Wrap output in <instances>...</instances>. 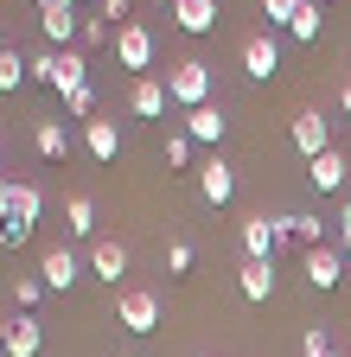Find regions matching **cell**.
Here are the masks:
<instances>
[{
	"label": "cell",
	"mask_w": 351,
	"mask_h": 357,
	"mask_svg": "<svg viewBox=\"0 0 351 357\" xmlns=\"http://www.w3.org/2000/svg\"><path fill=\"white\" fill-rule=\"evenodd\" d=\"M32 77L45 83V89H58V96H77V89L90 83L77 52H38V58H32Z\"/></svg>",
	"instance_id": "obj_1"
},
{
	"label": "cell",
	"mask_w": 351,
	"mask_h": 357,
	"mask_svg": "<svg viewBox=\"0 0 351 357\" xmlns=\"http://www.w3.org/2000/svg\"><path fill=\"white\" fill-rule=\"evenodd\" d=\"M166 96L186 102V109H204V102H211V64H198V58L172 64V70H166Z\"/></svg>",
	"instance_id": "obj_2"
},
{
	"label": "cell",
	"mask_w": 351,
	"mask_h": 357,
	"mask_svg": "<svg viewBox=\"0 0 351 357\" xmlns=\"http://www.w3.org/2000/svg\"><path fill=\"white\" fill-rule=\"evenodd\" d=\"M300 275H306V287L332 294V287L345 281V249H338V243H320V249H306V255H300Z\"/></svg>",
	"instance_id": "obj_3"
},
{
	"label": "cell",
	"mask_w": 351,
	"mask_h": 357,
	"mask_svg": "<svg viewBox=\"0 0 351 357\" xmlns=\"http://www.w3.org/2000/svg\"><path fill=\"white\" fill-rule=\"evenodd\" d=\"M115 58H121V70H147V64H154V32H147L141 20L115 26Z\"/></svg>",
	"instance_id": "obj_4"
},
{
	"label": "cell",
	"mask_w": 351,
	"mask_h": 357,
	"mask_svg": "<svg viewBox=\"0 0 351 357\" xmlns=\"http://www.w3.org/2000/svg\"><path fill=\"white\" fill-rule=\"evenodd\" d=\"M115 319H121L128 332H154V326H160V294H147V287H128V294L115 300Z\"/></svg>",
	"instance_id": "obj_5"
},
{
	"label": "cell",
	"mask_w": 351,
	"mask_h": 357,
	"mask_svg": "<svg viewBox=\"0 0 351 357\" xmlns=\"http://www.w3.org/2000/svg\"><path fill=\"white\" fill-rule=\"evenodd\" d=\"M275 249H281V223L275 217H243V261H275Z\"/></svg>",
	"instance_id": "obj_6"
},
{
	"label": "cell",
	"mask_w": 351,
	"mask_h": 357,
	"mask_svg": "<svg viewBox=\"0 0 351 357\" xmlns=\"http://www.w3.org/2000/svg\"><path fill=\"white\" fill-rule=\"evenodd\" d=\"M294 147H300L306 160L332 153V121H326L320 109H300V115H294Z\"/></svg>",
	"instance_id": "obj_7"
},
{
	"label": "cell",
	"mask_w": 351,
	"mask_h": 357,
	"mask_svg": "<svg viewBox=\"0 0 351 357\" xmlns=\"http://www.w3.org/2000/svg\"><path fill=\"white\" fill-rule=\"evenodd\" d=\"M38 26H45L52 52H64V38H77V32H83V20H77V0H45V7H38Z\"/></svg>",
	"instance_id": "obj_8"
},
{
	"label": "cell",
	"mask_w": 351,
	"mask_h": 357,
	"mask_svg": "<svg viewBox=\"0 0 351 357\" xmlns=\"http://www.w3.org/2000/svg\"><path fill=\"white\" fill-rule=\"evenodd\" d=\"M0 351H7V357H38V351H45V326H38L32 312H20L13 326H0Z\"/></svg>",
	"instance_id": "obj_9"
},
{
	"label": "cell",
	"mask_w": 351,
	"mask_h": 357,
	"mask_svg": "<svg viewBox=\"0 0 351 357\" xmlns=\"http://www.w3.org/2000/svg\"><path fill=\"white\" fill-rule=\"evenodd\" d=\"M38 211H45V192L38 185H7V198H0V223H20V230H32Z\"/></svg>",
	"instance_id": "obj_10"
},
{
	"label": "cell",
	"mask_w": 351,
	"mask_h": 357,
	"mask_svg": "<svg viewBox=\"0 0 351 357\" xmlns=\"http://www.w3.org/2000/svg\"><path fill=\"white\" fill-rule=\"evenodd\" d=\"M281 70V45L269 38V32H255V38H243V77H255V83H269Z\"/></svg>",
	"instance_id": "obj_11"
},
{
	"label": "cell",
	"mask_w": 351,
	"mask_h": 357,
	"mask_svg": "<svg viewBox=\"0 0 351 357\" xmlns=\"http://www.w3.org/2000/svg\"><path fill=\"white\" fill-rule=\"evenodd\" d=\"M166 102H172V96H166V83H154V77H135V83H128V109H135L141 121H160Z\"/></svg>",
	"instance_id": "obj_12"
},
{
	"label": "cell",
	"mask_w": 351,
	"mask_h": 357,
	"mask_svg": "<svg viewBox=\"0 0 351 357\" xmlns=\"http://www.w3.org/2000/svg\"><path fill=\"white\" fill-rule=\"evenodd\" d=\"M77 275H83V261H77L70 249H45V261H38V281H45L52 294H64V287H77Z\"/></svg>",
	"instance_id": "obj_13"
},
{
	"label": "cell",
	"mask_w": 351,
	"mask_h": 357,
	"mask_svg": "<svg viewBox=\"0 0 351 357\" xmlns=\"http://www.w3.org/2000/svg\"><path fill=\"white\" fill-rule=\"evenodd\" d=\"M306 178H313V192H345V178H351V160L332 147L320 160H306Z\"/></svg>",
	"instance_id": "obj_14"
},
{
	"label": "cell",
	"mask_w": 351,
	"mask_h": 357,
	"mask_svg": "<svg viewBox=\"0 0 351 357\" xmlns=\"http://www.w3.org/2000/svg\"><path fill=\"white\" fill-rule=\"evenodd\" d=\"M198 192H204V204H230V192H237L230 160H204L198 166Z\"/></svg>",
	"instance_id": "obj_15"
},
{
	"label": "cell",
	"mask_w": 351,
	"mask_h": 357,
	"mask_svg": "<svg viewBox=\"0 0 351 357\" xmlns=\"http://www.w3.org/2000/svg\"><path fill=\"white\" fill-rule=\"evenodd\" d=\"M172 20H179V32H217V0H172Z\"/></svg>",
	"instance_id": "obj_16"
},
{
	"label": "cell",
	"mask_w": 351,
	"mask_h": 357,
	"mask_svg": "<svg viewBox=\"0 0 351 357\" xmlns=\"http://www.w3.org/2000/svg\"><path fill=\"white\" fill-rule=\"evenodd\" d=\"M90 268H96V281H109V287H115V281L128 275V249L103 236V243H90Z\"/></svg>",
	"instance_id": "obj_17"
},
{
	"label": "cell",
	"mask_w": 351,
	"mask_h": 357,
	"mask_svg": "<svg viewBox=\"0 0 351 357\" xmlns=\"http://www.w3.org/2000/svg\"><path fill=\"white\" fill-rule=\"evenodd\" d=\"M237 287H243V300H275V261H243Z\"/></svg>",
	"instance_id": "obj_18"
},
{
	"label": "cell",
	"mask_w": 351,
	"mask_h": 357,
	"mask_svg": "<svg viewBox=\"0 0 351 357\" xmlns=\"http://www.w3.org/2000/svg\"><path fill=\"white\" fill-rule=\"evenodd\" d=\"M224 109H217V102H204V109H186V134H192V141H224Z\"/></svg>",
	"instance_id": "obj_19"
},
{
	"label": "cell",
	"mask_w": 351,
	"mask_h": 357,
	"mask_svg": "<svg viewBox=\"0 0 351 357\" xmlns=\"http://www.w3.org/2000/svg\"><path fill=\"white\" fill-rule=\"evenodd\" d=\"M83 147H90V160H115L121 153V134H115V121H83Z\"/></svg>",
	"instance_id": "obj_20"
},
{
	"label": "cell",
	"mask_w": 351,
	"mask_h": 357,
	"mask_svg": "<svg viewBox=\"0 0 351 357\" xmlns=\"http://www.w3.org/2000/svg\"><path fill=\"white\" fill-rule=\"evenodd\" d=\"M32 147H38V160H64V153H70L64 121H38V128H32Z\"/></svg>",
	"instance_id": "obj_21"
},
{
	"label": "cell",
	"mask_w": 351,
	"mask_h": 357,
	"mask_svg": "<svg viewBox=\"0 0 351 357\" xmlns=\"http://www.w3.org/2000/svg\"><path fill=\"white\" fill-rule=\"evenodd\" d=\"M64 230H70V236H90V230H96V204L83 198V192L64 198Z\"/></svg>",
	"instance_id": "obj_22"
},
{
	"label": "cell",
	"mask_w": 351,
	"mask_h": 357,
	"mask_svg": "<svg viewBox=\"0 0 351 357\" xmlns=\"http://www.w3.org/2000/svg\"><path fill=\"white\" fill-rule=\"evenodd\" d=\"M287 230H294L300 249H320V243H326V223H320L313 211H294V217H287Z\"/></svg>",
	"instance_id": "obj_23"
},
{
	"label": "cell",
	"mask_w": 351,
	"mask_h": 357,
	"mask_svg": "<svg viewBox=\"0 0 351 357\" xmlns=\"http://www.w3.org/2000/svg\"><path fill=\"white\" fill-rule=\"evenodd\" d=\"M287 32H294L300 45H313V38H320V0H300V13L287 20Z\"/></svg>",
	"instance_id": "obj_24"
},
{
	"label": "cell",
	"mask_w": 351,
	"mask_h": 357,
	"mask_svg": "<svg viewBox=\"0 0 351 357\" xmlns=\"http://www.w3.org/2000/svg\"><path fill=\"white\" fill-rule=\"evenodd\" d=\"M26 77H32V64H26L20 52H0V89H20Z\"/></svg>",
	"instance_id": "obj_25"
},
{
	"label": "cell",
	"mask_w": 351,
	"mask_h": 357,
	"mask_svg": "<svg viewBox=\"0 0 351 357\" xmlns=\"http://www.w3.org/2000/svg\"><path fill=\"white\" fill-rule=\"evenodd\" d=\"M38 294H45V281H38V275H20V281H13V306H20V312H32Z\"/></svg>",
	"instance_id": "obj_26"
},
{
	"label": "cell",
	"mask_w": 351,
	"mask_h": 357,
	"mask_svg": "<svg viewBox=\"0 0 351 357\" xmlns=\"http://www.w3.org/2000/svg\"><path fill=\"white\" fill-rule=\"evenodd\" d=\"M64 109H70V115H83V121H96V89H90V83H83V89H77V96H64Z\"/></svg>",
	"instance_id": "obj_27"
},
{
	"label": "cell",
	"mask_w": 351,
	"mask_h": 357,
	"mask_svg": "<svg viewBox=\"0 0 351 357\" xmlns=\"http://www.w3.org/2000/svg\"><path fill=\"white\" fill-rule=\"evenodd\" d=\"M192 160V134L179 128V134H166V166H186Z\"/></svg>",
	"instance_id": "obj_28"
},
{
	"label": "cell",
	"mask_w": 351,
	"mask_h": 357,
	"mask_svg": "<svg viewBox=\"0 0 351 357\" xmlns=\"http://www.w3.org/2000/svg\"><path fill=\"white\" fill-rule=\"evenodd\" d=\"M300 351H306V357H332V338H326V326H306Z\"/></svg>",
	"instance_id": "obj_29"
},
{
	"label": "cell",
	"mask_w": 351,
	"mask_h": 357,
	"mask_svg": "<svg viewBox=\"0 0 351 357\" xmlns=\"http://www.w3.org/2000/svg\"><path fill=\"white\" fill-rule=\"evenodd\" d=\"M192 261H198L192 243H172V249H166V268H172V275H192Z\"/></svg>",
	"instance_id": "obj_30"
},
{
	"label": "cell",
	"mask_w": 351,
	"mask_h": 357,
	"mask_svg": "<svg viewBox=\"0 0 351 357\" xmlns=\"http://www.w3.org/2000/svg\"><path fill=\"white\" fill-rule=\"evenodd\" d=\"M262 13H269V20H281V26H287V20L300 13V0H262Z\"/></svg>",
	"instance_id": "obj_31"
},
{
	"label": "cell",
	"mask_w": 351,
	"mask_h": 357,
	"mask_svg": "<svg viewBox=\"0 0 351 357\" xmlns=\"http://www.w3.org/2000/svg\"><path fill=\"white\" fill-rule=\"evenodd\" d=\"M338 249H345V261H351V198L338 204Z\"/></svg>",
	"instance_id": "obj_32"
},
{
	"label": "cell",
	"mask_w": 351,
	"mask_h": 357,
	"mask_svg": "<svg viewBox=\"0 0 351 357\" xmlns=\"http://www.w3.org/2000/svg\"><path fill=\"white\" fill-rule=\"evenodd\" d=\"M128 7H135V0H103V20H121L128 26Z\"/></svg>",
	"instance_id": "obj_33"
},
{
	"label": "cell",
	"mask_w": 351,
	"mask_h": 357,
	"mask_svg": "<svg viewBox=\"0 0 351 357\" xmlns=\"http://www.w3.org/2000/svg\"><path fill=\"white\" fill-rule=\"evenodd\" d=\"M338 109H345V115H351V77H345V83H338Z\"/></svg>",
	"instance_id": "obj_34"
},
{
	"label": "cell",
	"mask_w": 351,
	"mask_h": 357,
	"mask_svg": "<svg viewBox=\"0 0 351 357\" xmlns=\"http://www.w3.org/2000/svg\"><path fill=\"white\" fill-rule=\"evenodd\" d=\"M0 52H13V45H7V26H0Z\"/></svg>",
	"instance_id": "obj_35"
},
{
	"label": "cell",
	"mask_w": 351,
	"mask_h": 357,
	"mask_svg": "<svg viewBox=\"0 0 351 357\" xmlns=\"http://www.w3.org/2000/svg\"><path fill=\"white\" fill-rule=\"evenodd\" d=\"M0 198H7V178H0Z\"/></svg>",
	"instance_id": "obj_36"
},
{
	"label": "cell",
	"mask_w": 351,
	"mask_h": 357,
	"mask_svg": "<svg viewBox=\"0 0 351 357\" xmlns=\"http://www.w3.org/2000/svg\"><path fill=\"white\" fill-rule=\"evenodd\" d=\"M128 357H141V351H128Z\"/></svg>",
	"instance_id": "obj_37"
},
{
	"label": "cell",
	"mask_w": 351,
	"mask_h": 357,
	"mask_svg": "<svg viewBox=\"0 0 351 357\" xmlns=\"http://www.w3.org/2000/svg\"><path fill=\"white\" fill-rule=\"evenodd\" d=\"M0 357H7V351H0Z\"/></svg>",
	"instance_id": "obj_38"
},
{
	"label": "cell",
	"mask_w": 351,
	"mask_h": 357,
	"mask_svg": "<svg viewBox=\"0 0 351 357\" xmlns=\"http://www.w3.org/2000/svg\"><path fill=\"white\" fill-rule=\"evenodd\" d=\"M198 357H204V351H198Z\"/></svg>",
	"instance_id": "obj_39"
},
{
	"label": "cell",
	"mask_w": 351,
	"mask_h": 357,
	"mask_svg": "<svg viewBox=\"0 0 351 357\" xmlns=\"http://www.w3.org/2000/svg\"><path fill=\"white\" fill-rule=\"evenodd\" d=\"M332 357H338V351H332Z\"/></svg>",
	"instance_id": "obj_40"
}]
</instances>
